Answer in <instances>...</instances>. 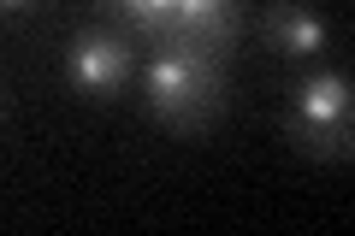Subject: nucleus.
I'll list each match as a JSON object with an SVG mask.
<instances>
[{
    "label": "nucleus",
    "instance_id": "f257e3e1",
    "mask_svg": "<svg viewBox=\"0 0 355 236\" xmlns=\"http://www.w3.org/2000/svg\"><path fill=\"white\" fill-rule=\"evenodd\" d=\"M148 112L178 136H202L225 118V53L160 48L148 65Z\"/></svg>",
    "mask_w": 355,
    "mask_h": 236
},
{
    "label": "nucleus",
    "instance_id": "f03ea898",
    "mask_svg": "<svg viewBox=\"0 0 355 236\" xmlns=\"http://www.w3.org/2000/svg\"><path fill=\"white\" fill-rule=\"evenodd\" d=\"M284 142L308 160H349L355 148V95H349V77L343 71H314L291 89L284 100V118H279Z\"/></svg>",
    "mask_w": 355,
    "mask_h": 236
},
{
    "label": "nucleus",
    "instance_id": "7ed1b4c3",
    "mask_svg": "<svg viewBox=\"0 0 355 236\" xmlns=\"http://www.w3.org/2000/svg\"><path fill=\"white\" fill-rule=\"evenodd\" d=\"M137 71V53H130V36L125 30H107V24H83L71 30L65 42V83L89 100H113L119 89L130 83Z\"/></svg>",
    "mask_w": 355,
    "mask_h": 236
},
{
    "label": "nucleus",
    "instance_id": "20e7f679",
    "mask_svg": "<svg viewBox=\"0 0 355 236\" xmlns=\"http://www.w3.org/2000/svg\"><path fill=\"white\" fill-rule=\"evenodd\" d=\"M237 30H243V0H172V36H166V48L231 53Z\"/></svg>",
    "mask_w": 355,
    "mask_h": 236
},
{
    "label": "nucleus",
    "instance_id": "39448f33",
    "mask_svg": "<svg viewBox=\"0 0 355 236\" xmlns=\"http://www.w3.org/2000/svg\"><path fill=\"white\" fill-rule=\"evenodd\" d=\"M261 42L284 60H314L326 48V18L308 6V0H266L261 12Z\"/></svg>",
    "mask_w": 355,
    "mask_h": 236
},
{
    "label": "nucleus",
    "instance_id": "423d86ee",
    "mask_svg": "<svg viewBox=\"0 0 355 236\" xmlns=\"http://www.w3.org/2000/svg\"><path fill=\"white\" fill-rule=\"evenodd\" d=\"M95 6L119 18L125 36H142L154 48H166V36H172V0H95Z\"/></svg>",
    "mask_w": 355,
    "mask_h": 236
},
{
    "label": "nucleus",
    "instance_id": "0eeeda50",
    "mask_svg": "<svg viewBox=\"0 0 355 236\" xmlns=\"http://www.w3.org/2000/svg\"><path fill=\"white\" fill-rule=\"evenodd\" d=\"M18 6H30V0H0V12H18Z\"/></svg>",
    "mask_w": 355,
    "mask_h": 236
}]
</instances>
